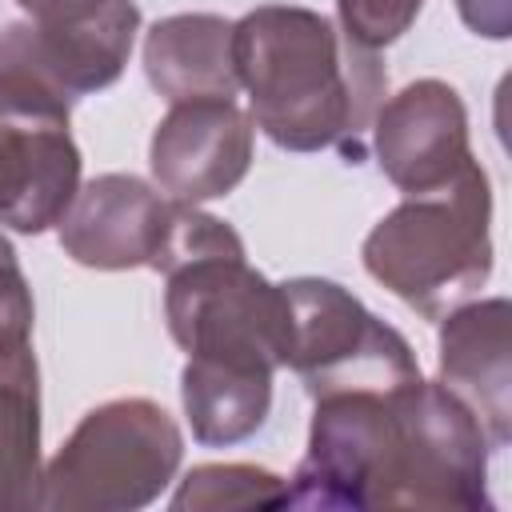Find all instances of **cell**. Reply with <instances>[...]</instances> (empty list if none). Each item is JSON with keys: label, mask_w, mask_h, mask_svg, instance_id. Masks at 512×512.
<instances>
[{"label": "cell", "mask_w": 512, "mask_h": 512, "mask_svg": "<svg viewBox=\"0 0 512 512\" xmlns=\"http://www.w3.org/2000/svg\"><path fill=\"white\" fill-rule=\"evenodd\" d=\"M420 8H424V0H336L340 28L372 52L392 44L400 32H408V24L416 20Z\"/></svg>", "instance_id": "obj_17"}, {"label": "cell", "mask_w": 512, "mask_h": 512, "mask_svg": "<svg viewBox=\"0 0 512 512\" xmlns=\"http://www.w3.org/2000/svg\"><path fill=\"white\" fill-rule=\"evenodd\" d=\"M288 348L284 368H292L308 396L348 392V388H396L420 376L408 340L376 320L356 296L332 280H288Z\"/></svg>", "instance_id": "obj_6"}, {"label": "cell", "mask_w": 512, "mask_h": 512, "mask_svg": "<svg viewBox=\"0 0 512 512\" xmlns=\"http://www.w3.org/2000/svg\"><path fill=\"white\" fill-rule=\"evenodd\" d=\"M488 220V176L472 160L448 184L404 196L368 232L364 268L420 316L440 320L492 272Z\"/></svg>", "instance_id": "obj_3"}, {"label": "cell", "mask_w": 512, "mask_h": 512, "mask_svg": "<svg viewBox=\"0 0 512 512\" xmlns=\"http://www.w3.org/2000/svg\"><path fill=\"white\" fill-rule=\"evenodd\" d=\"M176 420L152 400H108L92 408L40 480V508L128 512L160 496L180 464Z\"/></svg>", "instance_id": "obj_5"}, {"label": "cell", "mask_w": 512, "mask_h": 512, "mask_svg": "<svg viewBox=\"0 0 512 512\" xmlns=\"http://www.w3.org/2000/svg\"><path fill=\"white\" fill-rule=\"evenodd\" d=\"M180 200H164L144 180L108 172L76 188L60 216V244L76 264L88 268H156L172 236Z\"/></svg>", "instance_id": "obj_9"}, {"label": "cell", "mask_w": 512, "mask_h": 512, "mask_svg": "<svg viewBox=\"0 0 512 512\" xmlns=\"http://www.w3.org/2000/svg\"><path fill=\"white\" fill-rule=\"evenodd\" d=\"M80 188V148L68 100L28 76L0 72V224L44 232Z\"/></svg>", "instance_id": "obj_7"}, {"label": "cell", "mask_w": 512, "mask_h": 512, "mask_svg": "<svg viewBox=\"0 0 512 512\" xmlns=\"http://www.w3.org/2000/svg\"><path fill=\"white\" fill-rule=\"evenodd\" d=\"M136 28H140V8L132 0H112L100 16L64 28L20 20L0 32V72L28 76L60 92L64 100L80 92H96L124 72Z\"/></svg>", "instance_id": "obj_8"}, {"label": "cell", "mask_w": 512, "mask_h": 512, "mask_svg": "<svg viewBox=\"0 0 512 512\" xmlns=\"http://www.w3.org/2000/svg\"><path fill=\"white\" fill-rule=\"evenodd\" d=\"M32 24L44 28H64V24H84L92 16H100L112 0H16Z\"/></svg>", "instance_id": "obj_19"}, {"label": "cell", "mask_w": 512, "mask_h": 512, "mask_svg": "<svg viewBox=\"0 0 512 512\" xmlns=\"http://www.w3.org/2000/svg\"><path fill=\"white\" fill-rule=\"evenodd\" d=\"M168 276L164 316L192 368L272 376L288 348V296L248 268L244 244L180 260Z\"/></svg>", "instance_id": "obj_4"}, {"label": "cell", "mask_w": 512, "mask_h": 512, "mask_svg": "<svg viewBox=\"0 0 512 512\" xmlns=\"http://www.w3.org/2000/svg\"><path fill=\"white\" fill-rule=\"evenodd\" d=\"M252 164V116L236 100H180L156 124L152 176L184 204L232 192Z\"/></svg>", "instance_id": "obj_10"}, {"label": "cell", "mask_w": 512, "mask_h": 512, "mask_svg": "<svg viewBox=\"0 0 512 512\" xmlns=\"http://www.w3.org/2000/svg\"><path fill=\"white\" fill-rule=\"evenodd\" d=\"M288 484L256 464H200L172 496L176 512H236V508H284Z\"/></svg>", "instance_id": "obj_16"}, {"label": "cell", "mask_w": 512, "mask_h": 512, "mask_svg": "<svg viewBox=\"0 0 512 512\" xmlns=\"http://www.w3.org/2000/svg\"><path fill=\"white\" fill-rule=\"evenodd\" d=\"M376 156L384 176L404 192L448 184L472 164L468 116L444 80H416L376 108Z\"/></svg>", "instance_id": "obj_11"}, {"label": "cell", "mask_w": 512, "mask_h": 512, "mask_svg": "<svg viewBox=\"0 0 512 512\" xmlns=\"http://www.w3.org/2000/svg\"><path fill=\"white\" fill-rule=\"evenodd\" d=\"M464 24L480 36L504 40L508 36V0H456Z\"/></svg>", "instance_id": "obj_20"}, {"label": "cell", "mask_w": 512, "mask_h": 512, "mask_svg": "<svg viewBox=\"0 0 512 512\" xmlns=\"http://www.w3.org/2000/svg\"><path fill=\"white\" fill-rule=\"evenodd\" d=\"M440 384L480 420L492 448L512 432V312L508 300H480L448 312L440 328Z\"/></svg>", "instance_id": "obj_12"}, {"label": "cell", "mask_w": 512, "mask_h": 512, "mask_svg": "<svg viewBox=\"0 0 512 512\" xmlns=\"http://www.w3.org/2000/svg\"><path fill=\"white\" fill-rule=\"evenodd\" d=\"M40 384L28 344L0 348V512L40 504Z\"/></svg>", "instance_id": "obj_14"}, {"label": "cell", "mask_w": 512, "mask_h": 512, "mask_svg": "<svg viewBox=\"0 0 512 512\" xmlns=\"http://www.w3.org/2000/svg\"><path fill=\"white\" fill-rule=\"evenodd\" d=\"M180 396L200 444H236L252 436L272 404V376H244V372H212L184 364Z\"/></svg>", "instance_id": "obj_15"}, {"label": "cell", "mask_w": 512, "mask_h": 512, "mask_svg": "<svg viewBox=\"0 0 512 512\" xmlns=\"http://www.w3.org/2000/svg\"><path fill=\"white\" fill-rule=\"evenodd\" d=\"M488 436L472 408L424 376L316 396L296 508H484Z\"/></svg>", "instance_id": "obj_1"}, {"label": "cell", "mask_w": 512, "mask_h": 512, "mask_svg": "<svg viewBox=\"0 0 512 512\" xmlns=\"http://www.w3.org/2000/svg\"><path fill=\"white\" fill-rule=\"evenodd\" d=\"M32 332V292L16 264L12 244L0 236V348L28 344Z\"/></svg>", "instance_id": "obj_18"}, {"label": "cell", "mask_w": 512, "mask_h": 512, "mask_svg": "<svg viewBox=\"0 0 512 512\" xmlns=\"http://www.w3.org/2000/svg\"><path fill=\"white\" fill-rule=\"evenodd\" d=\"M252 124L288 152L356 148L384 96V68L328 16L268 4L232 24Z\"/></svg>", "instance_id": "obj_2"}, {"label": "cell", "mask_w": 512, "mask_h": 512, "mask_svg": "<svg viewBox=\"0 0 512 512\" xmlns=\"http://www.w3.org/2000/svg\"><path fill=\"white\" fill-rule=\"evenodd\" d=\"M144 72L160 96L180 100H232V20L208 12H184L156 20L144 36Z\"/></svg>", "instance_id": "obj_13"}]
</instances>
